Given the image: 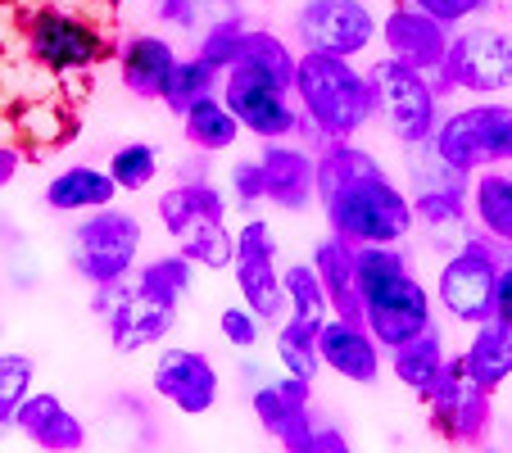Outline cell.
Returning a JSON list of instances; mask_svg holds the SVG:
<instances>
[{
	"instance_id": "8fae6325",
	"label": "cell",
	"mask_w": 512,
	"mask_h": 453,
	"mask_svg": "<svg viewBox=\"0 0 512 453\" xmlns=\"http://www.w3.org/2000/svg\"><path fill=\"white\" fill-rule=\"evenodd\" d=\"M499 263H503V245L485 241L481 232L463 236L454 245V254L440 263V281H435V299L449 313V322L476 327V322L494 318V277H499Z\"/></svg>"
},
{
	"instance_id": "44dd1931",
	"label": "cell",
	"mask_w": 512,
	"mask_h": 453,
	"mask_svg": "<svg viewBox=\"0 0 512 453\" xmlns=\"http://www.w3.org/2000/svg\"><path fill=\"white\" fill-rule=\"evenodd\" d=\"M177 64H182L177 46L168 37H159V32H136L118 50V78H123L127 96L136 100H159L164 105Z\"/></svg>"
},
{
	"instance_id": "4316f807",
	"label": "cell",
	"mask_w": 512,
	"mask_h": 453,
	"mask_svg": "<svg viewBox=\"0 0 512 453\" xmlns=\"http://www.w3.org/2000/svg\"><path fill=\"white\" fill-rule=\"evenodd\" d=\"M182 136L200 155H223L245 136V127L236 123V114L227 109L223 96H204L182 114Z\"/></svg>"
},
{
	"instance_id": "f546056e",
	"label": "cell",
	"mask_w": 512,
	"mask_h": 453,
	"mask_svg": "<svg viewBox=\"0 0 512 453\" xmlns=\"http://www.w3.org/2000/svg\"><path fill=\"white\" fill-rule=\"evenodd\" d=\"M272 354L281 363V376H295V381H313L322 372V358H318V331L286 318L277 322V336H272Z\"/></svg>"
},
{
	"instance_id": "9c48e42d",
	"label": "cell",
	"mask_w": 512,
	"mask_h": 453,
	"mask_svg": "<svg viewBox=\"0 0 512 453\" xmlns=\"http://www.w3.org/2000/svg\"><path fill=\"white\" fill-rule=\"evenodd\" d=\"M218 96L227 100V109L236 114V123L250 136H259L263 145L272 141H295L304 127L300 109H295V96H290V78H277L259 64H232L223 73V87Z\"/></svg>"
},
{
	"instance_id": "484cf974",
	"label": "cell",
	"mask_w": 512,
	"mask_h": 453,
	"mask_svg": "<svg viewBox=\"0 0 512 453\" xmlns=\"http://www.w3.org/2000/svg\"><path fill=\"white\" fill-rule=\"evenodd\" d=\"M458 358H463V372L472 376L476 386H485L494 395L512 376V322H503V318L476 322L472 340H467V349Z\"/></svg>"
},
{
	"instance_id": "e575fe53",
	"label": "cell",
	"mask_w": 512,
	"mask_h": 453,
	"mask_svg": "<svg viewBox=\"0 0 512 453\" xmlns=\"http://www.w3.org/2000/svg\"><path fill=\"white\" fill-rule=\"evenodd\" d=\"M408 5L422 10V14H431L435 23H445L449 32L467 28V23H476L485 10H490V0H408Z\"/></svg>"
},
{
	"instance_id": "ac0fdd59",
	"label": "cell",
	"mask_w": 512,
	"mask_h": 453,
	"mask_svg": "<svg viewBox=\"0 0 512 453\" xmlns=\"http://www.w3.org/2000/svg\"><path fill=\"white\" fill-rule=\"evenodd\" d=\"M318 358L327 372H336L340 381H354V386H377L381 372H386V349L377 345V336L363 322L340 318V313L322 322Z\"/></svg>"
},
{
	"instance_id": "f1b7e54d",
	"label": "cell",
	"mask_w": 512,
	"mask_h": 453,
	"mask_svg": "<svg viewBox=\"0 0 512 453\" xmlns=\"http://www.w3.org/2000/svg\"><path fill=\"white\" fill-rule=\"evenodd\" d=\"M281 286H286V313L304 327L322 331V322L331 318V299H327V286L322 277L313 272V263H290L281 268Z\"/></svg>"
},
{
	"instance_id": "60d3db41",
	"label": "cell",
	"mask_w": 512,
	"mask_h": 453,
	"mask_svg": "<svg viewBox=\"0 0 512 453\" xmlns=\"http://www.w3.org/2000/svg\"><path fill=\"white\" fill-rule=\"evenodd\" d=\"M0 331H5V318H0Z\"/></svg>"
},
{
	"instance_id": "277c9868",
	"label": "cell",
	"mask_w": 512,
	"mask_h": 453,
	"mask_svg": "<svg viewBox=\"0 0 512 453\" xmlns=\"http://www.w3.org/2000/svg\"><path fill=\"white\" fill-rule=\"evenodd\" d=\"M159 222L168 227L177 254L195 263V268L223 272L236 259V232L227 227V200L213 182H177L159 191L155 200Z\"/></svg>"
},
{
	"instance_id": "9a60e30c",
	"label": "cell",
	"mask_w": 512,
	"mask_h": 453,
	"mask_svg": "<svg viewBox=\"0 0 512 453\" xmlns=\"http://www.w3.org/2000/svg\"><path fill=\"white\" fill-rule=\"evenodd\" d=\"M422 404L431 413V426L449 444H485V435H490V422H494L490 390L476 386L472 376L463 372V358H449L440 367V376L422 395Z\"/></svg>"
},
{
	"instance_id": "4fadbf2b",
	"label": "cell",
	"mask_w": 512,
	"mask_h": 453,
	"mask_svg": "<svg viewBox=\"0 0 512 453\" xmlns=\"http://www.w3.org/2000/svg\"><path fill=\"white\" fill-rule=\"evenodd\" d=\"M309 399H313V381L272 376V381H259V390L250 395V408L259 417V426L286 453H327L331 426L313 422Z\"/></svg>"
},
{
	"instance_id": "2e32d148",
	"label": "cell",
	"mask_w": 512,
	"mask_h": 453,
	"mask_svg": "<svg viewBox=\"0 0 512 453\" xmlns=\"http://www.w3.org/2000/svg\"><path fill=\"white\" fill-rule=\"evenodd\" d=\"M150 390L182 417H204L223 395V376H218V367L204 349L173 345L150 367Z\"/></svg>"
},
{
	"instance_id": "8992f818",
	"label": "cell",
	"mask_w": 512,
	"mask_h": 453,
	"mask_svg": "<svg viewBox=\"0 0 512 453\" xmlns=\"http://www.w3.org/2000/svg\"><path fill=\"white\" fill-rule=\"evenodd\" d=\"M141 236V218L109 204V209L78 218V227L68 232V263L91 290L114 286V281H127L136 272Z\"/></svg>"
},
{
	"instance_id": "83f0119b",
	"label": "cell",
	"mask_w": 512,
	"mask_h": 453,
	"mask_svg": "<svg viewBox=\"0 0 512 453\" xmlns=\"http://www.w3.org/2000/svg\"><path fill=\"white\" fill-rule=\"evenodd\" d=\"M449 363L445 354V336L440 331H426V336L408 340V345L390 349V372L399 376V386H408L413 395H426V390L435 386V376H440V367Z\"/></svg>"
},
{
	"instance_id": "ba28073f",
	"label": "cell",
	"mask_w": 512,
	"mask_h": 453,
	"mask_svg": "<svg viewBox=\"0 0 512 453\" xmlns=\"http://www.w3.org/2000/svg\"><path fill=\"white\" fill-rule=\"evenodd\" d=\"M372 78V96H377V118L386 123V132L395 136L399 145L417 150L435 136L440 127V91H435V78L422 73V68H408L399 59H377L368 68Z\"/></svg>"
},
{
	"instance_id": "74e56055",
	"label": "cell",
	"mask_w": 512,
	"mask_h": 453,
	"mask_svg": "<svg viewBox=\"0 0 512 453\" xmlns=\"http://www.w3.org/2000/svg\"><path fill=\"white\" fill-rule=\"evenodd\" d=\"M19 164H23L19 150H10V145H0V186L19 177Z\"/></svg>"
},
{
	"instance_id": "d6a6232c",
	"label": "cell",
	"mask_w": 512,
	"mask_h": 453,
	"mask_svg": "<svg viewBox=\"0 0 512 453\" xmlns=\"http://www.w3.org/2000/svg\"><path fill=\"white\" fill-rule=\"evenodd\" d=\"M109 177L118 182V191H145L159 177V145L150 141H127L109 155Z\"/></svg>"
},
{
	"instance_id": "d4e9b609",
	"label": "cell",
	"mask_w": 512,
	"mask_h": 453,
	"mask_svg": "<svg viewBox=\"0 0 512 453\" xmlns=\"http://www.w3.org/2000/svg\"><path fill=\"white\" fill-rule=\"evenodd\" d=\"M313 272L322 277V286H327V299H331V313H340V318H358V245L345 241V236L327 232L318 241V250H313Z\"/></svg>"
},
{
	"instance_id": "30bf717a",
	"label": "cell",
	"mask_w": 512,
	"mask_h": 453,
	"mask_svg": "<svg viewBox=\"0 0 512 453\" xmlns=\"http://www.w3.org/2000/svg\"><path fill=\"white\" fill-rule=\"evenodd\" d=\"M91 309H96V318L105 322L114 354H141V349L159 345L177 322V299L141 286L136 272L127 281L100 286L96 299H91Z\"/></svg>"
},
{
	"instance_id": "f35d334b",
	"label": "cell",
	"mask_w": 512,
	"mask_h": 453,
	"mask_svg": "<svg viewBox=\"0 0 512 453\" xmlns=\"http://www.w3.org/2000/svg\"><path fill=\"white\" fill-rule=\"evenodd\" d=\"M327 453H354V449H349V444H345V440H340V435H336V431H331V440H327Z\"/></svg>"
},
{
	"instance_id": "8d00e7d4",
	"label": "cell",
	"mask_w": 512,
	"mask_h": 453,
	"mask_svg": "<svg viewBox=\"0 0 512 453\" xmlns=\"http://www.w3.org/2000/svg\"><path fill=\"white\" fill-rule=\"evenodd\" d=\"M232 191H236V204L241 209H259V204H268V182H263V164L259 159H241V164H232Z\"/></svg>"
},
{
	"instance_id": "7a4b0ae2",
	"label": "cell",
	"mask_w": 512,
	"mask_h": 453,
	"mask_svg": "<svg viewBox=\"0 0 512 453\" xmlns=\"http://www.w3.org/2000/svg\"><path fill=\"white\" fill-rule=\"evenodd\" d=\"M358 318L386 354L435 327V299L399 245H358Z\"/></svg>"
},
{
	"instance_id": "ab89813d",
	"label": "cell",
	"mask_w": 512,
	"mask_h": 453,
	"mask_svg": "<svg viewBox=\"0 0 512 453\" xmlns=\"http://www.w3.org/2000/svg\"><path fill=\"white\" fill-rule=\"evenodd\" d=\"M503 10H508V19H512V0H503Z\"/></svg>"
},
{
	"instance_id": "7402d4cb",
	"label": "cell",
	"mask_w": 512,
	"mask_h": 453,
	"mask_svg": "<svg viewBox=\"0 0 512 453\" xmlns=\"http://www.w3.org/2000/svg\"><path fill=\"white\" fill-rule=\"evenodd\" d=\"M14 431L46 453L87 449V422H82L59 395H50V390H32V395L23 399L19 417H14Z\"/></svg>"
},
{
	"instance_id": "ffe728a7",
	"label": "cell",
	"mask_w": 512,
	"mask_h": 453,
	"mask_svg": "<svg viewBox=\"0 0 512 453\" xmlns=\"http://www.w3.org/2000/svg\"><path fill=\"white\" fill-rule=\"evenodd\" d=\"M263 182H268V204L286 213H304L318 204V155L300 141H272L263 145Z\"/></svg>"
},
{
	"instance_id": "6da1fadb",
	"label": "cell",
	"mask_w": 512,
	"mask_h": 453,
	"mask_svg": "<svg viewBox=\"0 0 512 453\" xmlns=\"http://www.w3.org/2000/svg\"><path fill=\"white\" fill-rule=\"evenodd\" d=\"M318 204L331 232L354 245H399L417 232L413 195L354 141L318 150Z\"/></svg>"
},
{
	"instance_id": "5bb4252c",
	"label": "cell",
	"mask_w": 512,
	"mask_h": 453,
	"mask_svg": "<svg viewBox=\"0 0 512 453\" xmlns=\"http://www.w3.org/2000/svg\"><path fill=\"white\" fill-rule=\"evenodd\" d=\"M232 277L241 290V304L259 313V322H281L286 318V286H281V263H277V236L263 218H245L236 227V259Z\"/></svg>"
},
{
	"instance_id": "cb8c5ba5",
	"label": "cell",
	"mask_w": 512,
	"mask_h": 453,
	"mask_svg": "<svg viewBox=\"0 0 512 453\" xmlns=\"http://www.w3.org/2000/svg\"><path fill=\"white\" fill-rule=\"evenodd\" d=\"M467 209H472L476 232L485 241L512 250V168H485L467 186Z\"/></svg>"
},
{
	"instance_id": "d6986e66",
	"label": "cell",
	"mask_w": 512,
	"mask_h": 453,
	"mask_svg": "<svg viewBox=\"0 0 512 453\" xmlns=\"http://www.w3.org/2000/svg\"><path fill=\"white\" fill-rule=\"evenodd\" d=\"M449 41H454V32L445 23H435L431 14L413 10L408 0H399L395 10H386V19H381V46H386V55L408 68H422L431 78L445 64Z\"/></svg>"
},
{
	"instance_id": "4dcf8cb0",
	"label": "cell",
	"mask_w": 512,
	"mask_h": 453,
	"mask_svg": "<svg viewBox=\"0 0 512 453\" xmlns=\"http://www.w3.org/2000/svg\"><path fill=\"white\" fill-rule=\"evenodd\" d=\"M218 87H223V68H213L209 59L195 50L191 59H182L177 64V73H173V82H168V96H164V105L173 109L177 118L186 114V109L195 105V100H204V96H218Z\"/></svg>"
},
{
	"instance_id": "1f68e13d",
	"label": "cell",
	"mask_w": 512,
	"mask_h": 453,
	"mask_svg": "<svg viewBox=\"0 0 512 453\" xmlns=\"http://www.w3.org/2000/svg\"><path fill=\"white\" fill-rule=\"evenodd\" d=\"M413 213H417V227H431L435 236L440 232L472 236L467 232V222H472L467 191H417L413 195Z\"/></svg>"
},
{
	"instance_id": "d590c367",
	"label": "cell",
	"mask_w": 512,
	"mask_h": 453,
	"mask_svg": "<svg viewBox=\"0 0 512 453\" xmlns=\"http://www.w3.org/2000/svg\"><path fill=\"white\" fill-rule=\"evenodd\" d=\"M218 331H223V340L232 349H259V340H263L259 313H250L245 304H227V309L218 313Z\"/></svg>"
},
{
	"instance_id": "5b68a950",
	"label": "cell",
	"mask_w": 512,
	"mask_h": 453,
	"mask_svg": "<svg viewBox=\"0 0 512 453\" xmlns=\"http://www.w3.org/2000/svg\"><path fill=\"white\" fill-rule=\"evenodd\" d=\"M431 145L463 177H476L485 168H512V105L508 100H467L440 118Z\"/></svg>"
},
{
	"instance_id": "e0dca14e",
	"label": "cell",
	"mask_w": 512,
	"mask_h": 453,
	"mask_svg": "<svg viewBox=\"0 0 512 453\" xmlns=\"http://www.w3.org/2000/svg\"><path fill=\"white\" fill-rule=\"evenodd\" d=\"M28 50L50 73H87L91 64L105 59V37L82 14L37 10L28 19Z\"/></svg>"
},
{
	"instance_id": "3957f363",
	"label": "cell",
	"mask_w": 512,
	"mask_h": 453,
	"mask_svg": "<svg viewBox=\"0 0 512 453\" xmlns=\"http://www.w3.org/2000/svg\"><path fill=\"white\" fill-rule=\"evenodd\" d=\"M290 96H295V109H300L304 127H309L322 145L354 141V136L377 118L372 78L354 64V59L300 55L295 59Z\"/></svg>"
},
{
	"instance_id": "7c38bea8",
	"label": "cell",
	"mask_w": 512,
	"mask_h": 453,
	"mask_svg": "<svg viewBox=\"0 0 512 453\" xmlns=\"http://www.w3.org/2000/svg\"><path fill=\"white\" fill-rule=\"evenodd\" d=\"M381 37V19L368 0H300L295 10V41L300 55L354 59L368 55V46Z\"/></svg>"
},
{
	"instance_id": "603a6c76",
	"label": "cell",
	"mask_w": 512,
	"mask_h": 453,
	"mask_svg": "<svg viewBox=\"0 0 512 453\" xmlns=\"http://www.w3.org/2000/svg\"><path fill=\"white\" fill-rule=\"evenodd\" d=\"M46 209L55 213H73V218H87L96 209H109L118 200V182L109 177V168H96V164H73L64 173H55L41 191Z\"/></svg>"
},
{
	"instance_id": "836d02e7",
	"label": "cell",
	"mask_w": 512,
	"mask_h": 453,
	"mask_svg": "<svg viewBox=\"0 0 512 453\" xmlns=\"http://www.w3.org/2000/svg\"><path fill=\"white\" fill-rule=\"evenodd\" d=\"M32 376H37V367L28 354H0V435L10 431L23 399L32 395Z\"/></svg>"
},
{
	"instance_id": "52a82bcc",
	"label": "cell",
	"mask_w": 512,
	"mask_h": 453,
	"mask_svg": "<svg viewBox=\"0 0 512 453\" xmlns=\"http://www.w3.org/2000/svg\"><path fill=\"white\" fill-rule=\"evenodd\" d=\"M435 91H463L472 100H499L512 91V32L494 23H467L454 32L449 55L435 73Z\"/></svg>"
}]
</instances>
